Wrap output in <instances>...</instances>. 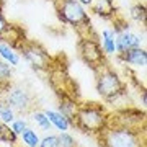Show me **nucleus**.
Listing matches in <instances>:
<instances>
[{"mask_svg": "<svg viewBox=\"0 0 147 147\" xmlns=\"http://www.w3.org/2000/svg\"><path fill=\"white\" fill-rule=\"evenodd\" d=\"M56 10H57L59 18L64 23H69L79 30H82V28L88 30V31L92 30L88 15L77 0H56Z\"/></svg>", "mask_w": 147, "mask_h": 147, "instance_id": "1", "label": "nucleus"}, {"mask_svg": "<svg viewBox=\"0 0 147 147\" xmlns=\"http://www.w3.org/2000/svg\"><path fill=\"white\" fill-rule=\"evenodd\" d=\"M75 121L79 124L80 129L87 132H93V134H100L106 129V123L108 118L103 113L101 108L98 106H80L75 115Z\"/></svg>", "mask_w": 147, "mask_h": 147, "instance_id": "2", "label": "nucleus"}, {"mask_svg": "<svg viewBox=\"0 0 147 147\" xmlns=\"http://www.w3.org/2000/svg\"><path fill=\"white\" fill-rule=\"evenodd\" d=\"M98 77H96V90L105 100H115L123 93V82L119 75L108 67H100Z\"/></svg>", "mask_w": 147, "mask_h": 147, "instance_id": "3", "label": "nucleus"}, {"mask_svg": "<svg viewBox=\"0 0 147 147\" xmlns=\"http://www.w3.org/2000/svg\"><path fill=\"white\" fill-rule=\"evenodd\" d=\"M105 146L106 147H141L137 132L132 127H113L105 129Z\"/></svg>", "mask_w": 147, "mask_h": 147, "instance_id": "4", "label": "nucleus"}, {"mask_svg": "<svg viewBox=\"0 0 147 147\" xmlns=\"http://www.w3.org/2000/svg\"><path fill=\"white\" fill-rule=\"evenodd\" d=\"M79 46H80V56L88 65H92L93 69L103 67L105 53H103L100 42L96 39H93V38H82Z\"/></svg>", "mask_w": 147, "mask_h": 147, "instance_id": "5", "label": "nucleus"}, {"mask_svg": "<svg viewBox=\"0 0 147 147\" xmlns=\"http://www.w3.org/2000/svg\"><path fill=\"white\" fill-rule=\"evenodd\" d=\"M21 54L25 56L28 62L31 64L34 69H47L49 67V64H51V57L47 56V53L39 47L38 44L34 42H30V44H21Z\"/></svg>", "mask_w": 147, "mask_h": 147, "instance_id": "6", "label": "nucleus"}, {"mask_svg": "<svg viewBox=\"0 0 147 147\" xmlns=\"http://www.w3.org/2000/svg\"><path fill=\"white\" fill-rule=\"evenodd\" d=\"M5 101L13 108V111H25L28 110V106L31 103V98L25 88L21 87H10L8 88V93H7Z\"/></svg>", "mask_w": 147, "mask_h": 147, "instance_id": "7", "label": "nucleus"}, {"mask_svg": "<svg viewBox=\"0 0 147 147\" xmlns=\"http://www.w3.org/2000/svg\"><path fill=\"white\" fill-rule=\"evenodd\" d=\"M141 36H137L134 33H131L129 30L127 31H123L119 34H116V53H124L127 49H132V47H141Z\"/></svg>", "mask_w": 147, "mask_h": 147, "instance_id": "8", "label": "nucleus"}, {"mask_svg": "<svg viewBox=\"0 0 147 147\" xmlns=\"http://www.w3.org/2000/svg\"><path fill=\"white\" fill-rule=\"evenodd\" d=\"M119 59L123 62L131 64V65L142 67L147 64V53L144 47H132V49H127L124 53H119Z\"/></svg>", "mask_w": 147, "mask_h": 147, "instance_id": "9", "label": "nucleus"}, {"mask_svg": "<svg viewBox=\"0 0 147 147\" xmlns=\"http://www.w3.org/2000/svg\"><path fill=\"white\" fill-rule=\"evenodd\" d=\"M93 11L96 15L103 16V18H111V16H115V3H113V0H93Z\"/></svg>", "mask_w": 147, "mask_h": 147, "instance_id": "10", "label": "nucleus"}, {"mask_svg": "<svg viewBox=\"0 0 147 147\" xmlns=\"http://www.w3.org/2000/svg\"><path fill=\"white\" fill-rule=\"evenodd\" d=\"M44 115L47 116L49 123H51L53 126L57 127L61 132L69 131V127H70V121H69L67 118L62 115V113H59V111H51V110H47V111H44Z\"/></svg>", "mask_w": 147, "mask_h": 147, "instance_id": "11", "label": "nucleus"}, {"mask_svg": "<svg viewBox=\"0 0 147 147\" xmlns=\"http://www.w3.org/2000/svg\"><path fill=\"white\" fill-rule=\"evenodd\" d=\"M101 49L105 54H115L116 53V33L111 30H105L101 33Z\"/></svg>", "mask_w": 147, "mask_h": 147, "instance_id": "12", "label": "nucleus"}, {"mask_svg": "<svg viewBox=\"0 0 147 147\" xmlns=\"http://www.w3.org/2000/svg\"><path fill=\"white\" fill-rule=\"evenodd\" d=\"M0 56L5 59L7 62H10L11 65H16L18 64V56H16V53L13 51V47L10 46V44H7V42H2L0 44Z\"/></svg>", "mask_w": 147, "mask_h": 147, "instance_id": "13", "label": "nucleus"}, {"mask_svg": "<svg viewBox=\"0 0 147 147\" xmlns=\"http://www.w3.org/2000/svg\"><path fill=\"white\" fill-rule=\"evenodd\" d=\"M59 113H62L67 119H72V118H75V115H77V110H79V106H77V103L72 100H64L61 105H59Z\"/></svg>", "mask_w": 147, "mask_h": 147, "instance_id": "14", "label": "nucleus"}, {"mask_svg": "<svg viewBox=\"0 0 147 147\" xmlns=\"http://www.w3.org/2000/svg\"><path fill=\"white\" fill-rule=\"evenodd\" d=\"M20 136H21L23 142H25L28 147H38L39 146V137H38L36 131H33V129H30V127H26Z\"/></svg>", "mask_w": 147, "mask_h": 147, "instance_id": "15", "label": "nucleus"}, {"mask_svg": "<svg viewBox=\"0 0 147 147\" xmlns=\"http://www.w3.org/2000/svg\"><path fill=\"white\" fill-rule=\"evenodd\" d=\"M0 119L3 123H11L15 119V113H13V108H11L5 100L0 101Z\"/></svg>", "mask_w": 147, "mask_h": 147, "instance_id": "16", "label": "nucleus"}, {"mask_svg": "<svg viewBox=\"0 0 147 147\" xmlns=\"http://www.w3.org/2000/svg\"><path fill=\"white\" fill-rule=\"evenodd\" d=\"M33 121H34L41 129H44V131H51V127H53V124L49 123L47 116L44 115L42 111H34V113H33Z\"/></svg>", "mask_w": 147, "mask_h": 147, "instance_id": "17", "label": "nucleus"}, {"mask_svg": "<svg viewBox=\"0 0 147 147\" xmlns=\"http://www.w3.org/2000/svg\"><path fill=\"white\" fill-rule=\"evenodd\" d=\"M0 141L2 142H10V144H15L16 142V134L13 132V129L5 124H2V131H0Z\"/></svg>", "mask_w": 147, "mask_h": 147, "instance_id": "18", "label": "nucleus"}, {"mask_svg": "<svg viewBox=\"0 0 147 147\" xmlns=\"http://www.w3.org/2000/svg\"><path fill=\"white\" fill-rule=\"evenodd\" d=\"M131 18L134 21H139V23H144L146 20V7L141 5V3H137L131 8Z\"/></svg>", "mask_w": 147, "mask_h": 147, "instance_id": "19", "label": "nucleus"}, {"mask_svg": "<svg viewBox=\"0 0 147 147\" xmlns=\"http://www.w3.org/2000/svg\"><path fill=\"white\" fill-rule=\"evenodd\" d=\"M11 79V67L5 61H0V84H8Z\"/></svg>", "mask_w": 147, "mask_h": 147, "instance_id": "20", "label": "nucleus"}, {"mask_svg": "<svg viewBox=\"0 0 147 147\" xmlns=\"http://www.w3.org/2000/svg\"><path fill=\"white\" fill-rule=\"evenodd\" d=\"M59 144L62 147H75V139H74L67 131L61 132V136H59Z\"/></svg>", "mask_w": 147, "mask_h": 147, "instance_id": "21", "label": "nucleus"}, {"mask_svg": "<svg viewBox=\"0 0 147 147\" xmlns=\"http://www.w3.org/2000/svg\"><path fill=\"white\" fill-rule=\"evenodd\" d=\"M10 124H11V129H13V132H15L16 136H18V134H21V132L28 127L26 119H23V118H21V119H13Z\"/></svg>", "mask_w": 147, "mask_h": 147, "instance_id": "22", "label": "nucleus"}, {"mask_svg": "<svg viewBox=\"0 0 147 147\" xmlns=\"http://www.w3.org/2000/svg\"><path fill=\"white\" fill-rule=\"evenodd\" d=\"M59 136H46L42 141H39L38 147H59Z\"/></svg>", "mask_w": 147, "mask_h": 147, "instance_id": "23", "label": "nucleus"}, {"mask_svg": "<svg viewBox=\"0 0 147 147\" xmlns=\"http://www.w3.org/2000/svg\"><path fill=\"white\" fill-rule=\"evenodd\" d=\"M7 26H8V23H7L5 16H3V13H2V10H0V39H2V36H3Z\"/></svg>", "mask_w": 147, "mask_h": 147, "instance_id": "24", "label": "nucleus"}, {"mask_svg": "<svg viewBox=\"0 0 147 147\" xmlns=\"http://www.w3.org/2000/svg\"><path fill=\"white\" fill-rule=\"evenodd\" d=\"M80 5H92L93 3V0H77Z\"/></svg>", "mask_w": 147, "mask_h": 147, "instance_id": "25", "label": "nucleus"}, {"mask_svg": "<svg viewBox=\"0 0 147 147\" xmlns=\"http://www.w3.org/2000/svg\"><path fill=\"white\" fill-rule=\"evenodd\" d=\"M0 131H2V123H0Z\"/></svg>", "mask_w": 147, "mask_h": 147, "instance_id": "26", "label": "nucleus"}]
</instances>
